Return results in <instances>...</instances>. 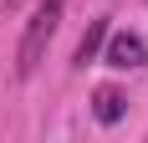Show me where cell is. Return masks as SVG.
Returning <instances> with one entry per match:
<instances>
[{"mask_svg": "<svg viewBox=\"0 0 148 143\" xmlns=\"http://www.w3.org/2000/svg\"><path fill=\"white\" fill-rule=\"evenodd\" d=\"M107 15H97V21H87V31H82V41H77V51H72V67L77 72H87L92 61H97V51H102V41H107Z\"/></svg>", "mask_w": 148, "mask_h": 143, "instance_id": "4", "label": "cell"}, {"mask_svg": "<svg viewBox=\"0 0 148 143\" xmlns=\"http://www.w3.org/2000/svg\"><path fill=\"white\" fill-rule=\"evenodd\" d=\"M123 113H128V97H123L112 82H102L97 92H92V118H97L102 128H118V123H123Z\"/></svg>", "mask_w": 148, "mask_h": 143, "instance_id": "3", "label": "cell"}, {"mask_svg": "<svg viewBox=\"0 0 148 143\" xmlns=\"http://www.w3.org/2000/svg\"><path fill=\"white\" fill-rule=\"evenodd\" d=\"M97 61L112 67V72H143V67H148V41L138 36V31H107Z\"/></svg>", "mask_w": 148, "mask_h": 143, "instance_id": "2", "label": "cell"}, {"mask_svg": "<svg viewBox=\"0 0 148 143\" xmlns=\"http://www.w3.org/2000/svg\"><path fill=\"white\" fill-rule=\"evenodd\" d=\"M61 10H66V0H41V5L31 10L26 31H21V46H15V77H21V82L41 72L46 46L56 41V31H61Z\"/></svg>", "mask_w": 148, "mask_h": 143, "instance_id": "1", "label": "cell"}]
</instances>
